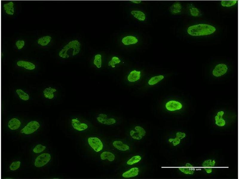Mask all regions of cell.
<instances>
[{"instance_id":"6da1fadb","label":"cell","mask_w":239,"mask_h":179,"mask_svg":"<svg viewBox=\"0 0 239 179\" xmlns=\"http://www.w3.org/2000/svg\"><path fill=\"white\" fill-rule=\"evenodd\" d=\"M82 44L77 39L69 41L60 50L58 55L62 58H68L78 55L81 52Z\"/></svg>"},{"instance_id":"7a4b0ae2","label":"cell","mask_w":239,"mask_h":179,"mask_svg":"<svg viewBox=\"0 0 239 179\" xmlns=\"http://www.w3.org/2000/svg\"><path fill=\"white\" fill-rule=\"evenodd\" d=\"M216 30L215 27L206 24H199L189 27L187 29L188 34L193 36H199L209 35L214 33Z\"/></svg>"},{"instance_id":"3957f363","label":"cell","mask_w":239,"mask_h":179,"mask_svg":"<svg viewBox=\"0 0 239 179\" xmlns=\"http://www.w3.org/2000/svg\"><path fill=\"white\" fill-rule=\"evenodd\" d=\"M88 145L92 149L96 152L101 151L104 147L103 143L99 138L95 137H90L87 139Z\"/></svg>"},{"instance_id":"277c9868","label":"cell","mask_w":239,"mask_h":179,"mask_svg":"<svg viewBox=\"0 0 239 179\" xmlns=\"http://www.w3.org/2000/svg\"><path fill=\"white\" fill-rule=\"evenodd\" d=\"M39 123L36 121H32L29 123L20 130L22 133L26 135L32 134L37 131L39 128Z\"/></svg>"},{"instance_id":"5b68a950","label":"cell","mask_w":239,"mask_h":179,"mask_svg":"<svg viewBox=\"0 0 239 179\" xmlns=\"http://www.w3.org/2000/svg\"><path fill=\"white\" fill-rule=\"evenodd\" d=\"M71 124L73 128L78 131H85L89 128V125L87 123L77 118L71 119Z\"/></svg>"},{"instance_id":"8992f818","label":"cell","mask_w":239,"mask_h":179,"mask_svg":"<svg viewBox=\"0 0 239 179\" xmlns=\"http://www.w3.org/2000/svg\"><path fill=\"white\" fill-rule=\"evenodd\" d=\"M51 155L48 153H43L38 155L35 159L34 166L41 167L46 165L50 160Z\"/></svg>"},{"instance_id":"52a82bcc","label":"cell","mask_w":239,"mask_h":179,"mask_svg":"<svg viewBox=\"0 0 239 179\" xmlns=\"http://www.w3.org/2000/svg\"><path fill=\"white\" fill-rule=\"evenodd\" d=\"M96 119L99 123L108 125L114 124L116 122V120L115 118L110 117L104 113H102L98 114L96 116Z\"/></svg>"},{"instance_id":"ba28073f","label":"cell","mask_w":239,"mask_h":179,"mask_svg":"<svg viewBox=\"0 0 239 179\" xmlns=\"http://www.w3.org/2000/svg\"><path fill=\"white\" fill-rule=\"evenodd\" d=\"M134 129L135 130H131L130 132V135L133 139L140 140L146 135L145 130L143 127L140 126H135Z\"/></svg>"},{"instance_id":"9c48e42d","label":"cell","mask_w":239,"mask_h":179,"mask_svg":"<svg viewBox=\"0 0 239 179\" xmlns=\"http://www.w3.org/2000/svg\"><path fill=\"white\" fill-rule=\"evenodd\" d=\"M165 107L167 110L169 111H174L181 109L183 107V105L178 101L170 100L166 102Z\"/></svg>"},{"instance_id":"30bf717a","label":"cell","mask_w":239,"mask_h":179,"mask_svg":"<svg viewBox=\"0 0 239 179\" xmlns=\"http://www.w3.org/2000/svg\"><path fill=\"white\" fill-rule=\"evenodd\" d=\"M228 69V67L226 64L223 63L219 64L215 67L212 70V74L215 77H220L226 74Z\"/></svg>"},{"instance_id":"8fae6325","label":"cell","mask_w":239,"mask_h":179,"mask_svg":"<svg viewBox=\"0 0 239 179\" xmlns=\"http://www.w3.org/2000/svg\"><path fill=\"white\" fill-rule=\"evenodd\" d=\"M139 41V39L136 36L129 35L123 37L121 39V42L123 45L128 46L137 44Z\"/></svg>"},{"instance_id":"7c38bea8","label":"cell","mask_w":239,"mask_h":179,"mask_svg":"<svg viewBox=\"0 0 239 179\" xmlns=\"http://www.w3.org/2000/svg\"><path fill=\"white\" fill-rule=\"evenodd\" d=\"M141 71L134 70L131 71L127 76L128 81L131 83L137 82L140 80L141 78Z\"/></svg>"},{"instance_id":"4fadbf2b","label":"cell","mask_w":239,"mask_h":179,"mask_svg":"<svg viewBox=\"0 0 239 179\" xmlns=\"http://www.w3.org/2000/svg\"><path fill=\"white\" fill-rule=\"evenodd\" d=\"M112 145L115 149L122 151H126L130 149V147L128 145L120 141L116 140L113 141Z\"/></svg>"},{"instance_id":"5bb4252c","label":"cell","mask_w":239,"mask_h":179,"mask_svg":"<svg viewBox=\"0 0 239 179\" xmlns=\"http://www.w3.org/2000/svg\"><path fill=\"white\" fill-rule=\"evenodd\" d=\"M139 172L138 168L133 167L123 172L122 174V176L123 178H126L134 177L138 175Z\"/></svg>"},{"instance_id":"9a60e30c","label":"cell","mask_w":239,"mask_h":179,"mask_svg":"<svg viewBox=\"0 0 239 179\" xmlns=\"http://www.w3.org/2000/svg\"><path fill=\"white\" fill-rule=\"evenodd\" d=\"M182 6L181 3L176 1L173 3L169 8L170 12L173 14H177L181 12Z\"/></svg>"},{"instance_id":"2e32d148","label":"cell","mask_w":239,"mask_h":179,"mask_svg":"<svg viewBox=\"0 0 239 179\" xmlns=\"http://www.w3.org/2000/svg\"><path fill=\"white\" fill-rule=\"evenodd\" d=\"M130 13L134 18L141 21H144L146 19V16L143 11L138 10H133Z\"/></svg>"},{"instance_id":"e0dca14e","label":"cell","mask_w":239,"mask_h":179,"mask_svg":"<svg viewBox=\"0 0 239 179\" xmlns=\"http://www.w3.org/2000/svg\"><path fill=\"white\" fill-rule=\"evenodd\" d=\"M224 113V112L223 111H220L218 112L215 116V124L217 126L222 127L225 125L226 121L222 118Z\"/></svg>"},{"instance_id":"ac0fdd59","label":"cell","mask_w":239,"mask_h":179,"mask_svg":"<svg viewBox=\"0 0 239 179\" xmlns=\"http://www.w3.org/2000/svg\"><path fill=\"white\" fill-rule=\"evenodd\" d=\"M16 64L19 67L29 70H33L36 68L35 65L34 64L27 61L20 60L17 62Z\"/></svg>"},{"instance_id":"d6986e66","label":"cell","mask_w":239,"mask_h":179,"mask_svg":"<svg viewBox=\"0 0 239 179\" xmlns=\"http://www.w3.org/2000/svg\"><path fill=\"white\" fill-rule=\"evenodd\" d=\"M100 159L102 160H107L109 162H113L115 158L114 154L109 151L102 152L100 155Z\"/></svg>"},{"instance_id":"ffe728a7","label":"cell","mask_w":239,"mask_h":179,"mask_svg":"<svg viewBox=\"0 0 239 179\" xmlns=\"http://www.w3.org/2000/svg\"><path fill=\"white\" fill-rule=\"evenodd\" d=\"M21 122L17 118H13L11 119L8 123V128L12 130H15L18 129L20 126Z\"/></svg>"},{"instance_id":"44dd1931","label":"cell","mask_w":239,"mask_h":179,"mask_svg":"<svg viewBox=\"0 0 239 179\" xmlns=\"http://www.w3.org/2000/svg\"><path fill=\"white\" fill-rule=\"evenodd\" d=\"M93 64L98 69H100L102 67V56L101 54L97 53L94 55L93 60Z\"/></svg>"},{"instance_id":"7402d4cb","label":"cell","mask_w":239,"mask_h":179,"mask_svg":"<svg viewBox=\"0 0 239 179\" xmlns=\"http://www.w3.org/2000/svg\"><path fill=\"white\" fill-rule=\"evenodd\" d=\"M164 78V76L162 75L151 77L148 81V84L150 86L154 85L162 81Z\"/></svg>"},{"instance_id":"603a6c76","label":"cell","mask_w":239,"mask_h":179,"mask_svg":"<svg viewBox=\"0 0 239 179\" xmlns=\"http://www.w3.org/2000/svg\"><path fill=\"white\" fill-rule=\"evenodd\" d=\"M57 91V90L52 88H47L43 91L44 97L46 98L52 99L54 97V93Z\"/></svg>"},{"instance_id":"cb8c5ba5","label":"cell","mask_w":239,"mask_h":179,"mask_svg":"<svg viewBox=\"0 0 239 179\" xmlns=\"http://www.w3.org/2000/svg\"><path fill=\"white\" fill-rule=\"evenodd\" d=\"M121 61L119 57L117 56H112L108 63V66L112 68L116 67V65L120 64Z\"/></svg>"},{"instance_id":"d4e9b609","label":"cell","mask_w":239,"mask_h":179,"mask_svg":"<svg viewBox=\"0 0 239 179\" xmlns=\"http://www.w3.org/2000/svg\"><path fill=\"white\" fill-rule=\"evenodd\" d=\"M52 39L51 37L49 36H44L39 38L37 40V43L42 46L47 45L50 42Z\"/></svg>"},{"instance_id":"484cf974","label":"cell","mask_w":239,"mask_h":179,"mask_svg":"<svg viewBox=\"0 0 239 179\" xmlns=\"http://www.w3.org/2000/svg\"><path fill=\"white\" fill-rule=\"evenodd\" d=\"M189 10L190 14L194 17H198L201 15V11L197 8L194 6L193 4H189Z\"/></svg>"},{"instance_id":"4316f807","label":"cell","mask_w":239,"mask_h":179,"mask_svg":"<svg viewBox=\"0 0 239 179\" xmlns=\"http://www.w3.org/2000/svg\"><path fill=\"white\" fill-rule=\"evenodd\" d=\"M16 92L19 98L23 100L27 101L30 98L29 95L21 89H17Z\"/></svg>"},{"instance_id":"83f0119b","label":"cell","mask_w":239,"mask_h":179,"mask_svg":"<svg viewBox=\"0 0 239 179\" xmlns=\"http://www.w3.org/2000/svg\"><path fill=\"white\" fill-rule=\"evenodd\" d=\"M142 158L140 156L136 155L133 156L126 163L128 165H132L140 162Z\"/></svg>"},{"instance_id":"f1b7e54d","label":"cell","mask_w":239,"mask_h":179,"mask_svg":"<svg viewBox=\"0 0 239 179\" xmlns=\"http://www.w3.org/2000/svg\"><path fill=\"white\" fill-rule=\"evenodd\" d=\"M216 161L214 159H208L204 161L203 163L202 166L204 167H212L215 166Z\"/></svg>"},{"instance_id":"f546056e","label":"cell","mask_w":239,"mask_h":179,"mask_svg":"<svg viewBox=\"0 0 239 179\" xmlns=\"http://www.w3.org/2000/svg\"><path fill=\"white\" fill-rule=\"evenodd\" d=\"M178 169L182 172L187 175H192L194 172L193 168L182 167L178 168Z\"/></svg>"},{"instance_id":"4dcf8cb0","label":"cell","mask_w":239,"mask_h":179,"mask_svg":"<svg viewBox=\"0 0 239 179\" xmlns=\"http://www.w3.org/2000/svg\"><path fill=\"white\" fill-rule=\"evenodd\" d=\"M238 1L237 0H223L221 1V5L224 7H230L235 5Z\"/></svg>"},{"instance_id":"1f68e13d","label":"cell","mask_w":239,"mask_h":179,"mask_svg":"<svg viewBox=\"0 0 239 179\" xmlns=\"http://www.w3.org/2000/svg\"><path fill=\"white\" fill-rule=\"evenodd\" d=\"M46 146L41 144L36 145L33 149V151L36 153H39L43 151L46 149Z\"/></svg>"},{"instance_id":"d6a6232c","label":"cell","mask_w":239,"mask_h":179,"mask_svg":"<svg viewBox=\"0 0 239 179\" xmlns=\"http://www.w3.org/2000/svg\"><path fill=\"white\" fill-rule=\"evenodd\" d=\"M21 163V162L19 161H16L13 162L9 166L10 170L12 171L16 170L20 167Z\"/></svg>"},{"instance_id":"836d02e7","label":"cell","mask_w":239,"mask_h":179,"mask_svg":"<svg viewBox=\"0 0 239 179\" xmlns=\"http://www.w3.org/2000/svg\"><path fill=\"white\" fill-rule=\"evenodd\" d=\"M15 45L18 50H21L24 46L25 42L23 40H19L16 42Z\"/></svg>"},{"instance_id":"e575fe53","label":"cell","mask_w":239,"mask_h":179,"mask_svg":"<svg viewBox=\"0 0 239 179\" xmlns=\"http://www.w3.org/2000/svg\"><path fill=\"white\" fill-rule=\"evenodd\" d=\"M14 6V2L12 1H10L4 4L3 5V7L4 10H6L13 7Z\"/></svg>"},{"instance_id":"d590c367","label":"cell","mask_w":239,"mask_h":179,"mask_svg":"<svg viewBox=\"0 0 239 179\" xmlns=\"http://www.w3.org/2000/svg\"><path fill=\"white\" fill-rule=\"evenodd\" d=\"M186 135V134L184 132H178L176 133V137L182 139L185 138Z\"/></svg>"},{"instance_id":"8d00e7d4","label":"cell","mask_w":239,"mask_h":179,"mask_svg":"<svg viewBox=\"0 0 239 179\" xmlns=\"http://www.w3.org/2000/svg\"><path fill=\"white\" fill-rule=\"evenodd\" d=\"M5 13L7 14L10 15H13L14 13V8L13 7L10 9L6 10H5Z\"/></svg>"},{"instance_id":"74e56055","label":"cell","mask_w":239,"mask_h":179,"mask_svg":"<svg viewBox=\"0 0 239 179\" xmlns=\"http://www.w3.org/2000/svg\"><path fill=\"white\" fill-rule=\"evenodd\" d=\"M181 139L175 137L174 138L172 142L173 145L174 146H176L178 145L180 142Z\"/></svg>"},{"instance_id":"f35d334b","label":"cell","mask_w":239,"mask_h":179,"mask_svg":"<svg viewBox=\"0 0 239 179\" xmlns=\"http://www.w3.org/2000/svg\"><path fill=\"white\" fill-rule=\"evenodd\" d=\"M203 169L208 174L211 173L212 171V169L211 167H204Z\"/></svg>"},{"instance_id":"ab89813d","label":"cell","mask_w":239,"mask_h":179,"mask_svg":"<svg viewBox=\"0 0 239 179\" xmlns=\"http://www.w3.org/2000/svg\"><path fill=\"white\" fill-rule=\"evenodd\" d=\"M131 2L136 4H139L141 3L142 1L140 0H131Z\"/></svg>"},{"instance_id":"60d3db41","label":"cell","mask_w":239,"mask_h":179,"mask_svg":"<svg viewBox=\"0 0 239 179\" xmlns=\"http://www.w3.org/2000/svg\"><path fill=\"white\" fill-rule=\"evenodd\" d=\"M185 166L186 167L190 168H193V166L191 163H186V164Z\"/></svg>"},{"instance_id":"b9f144b4","label":"cell","mask_w":239,"mask_h":179,"mask_svg":"<svg viewBox=\"0 0 239 179\" xmlns=\"http://www.w3.org/2000/svg\"><path fill=\"white\" fill-rule=\"evenodd\" d=\"M173 139H174V138H170L169 139H168L169 142H170V143L172 142L173 141Z\"/></svg>"},{"instance_id":"7bdbcfd3","label":"cell","mask_w":239,"mask_h":179,"mask_svg":"<svg viewBox=\"0 0 239 179\" xmlns=\"http://www.w3.org/2000/svg\"><path fill=\"white\" fill-rule=\"evenodd\" d=\"M5 179H12V178H6Z\"/></svg>"}]
</instances>
